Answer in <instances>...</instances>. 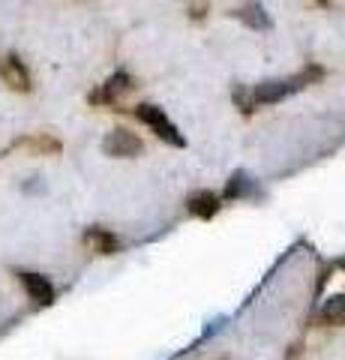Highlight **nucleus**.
I'll return each instance as SVG.
<instances>
[{"label":"nucleus","instance_id":"9b49d317","mask_svg":"<svg viewBox=\"0 0 345 360\" xmlns=\"http://www.w3.org/2000/svg\"><path fill=\"white\" fill-rule=\"evenodd\" d=\"M237 21H243L249 30H271L273 27V18L264 13V6L261 4H247V6H240L237 13H235Z\"/></svg>","mask_w":345,"mask_h":360},{"label":"nucleus","instance_id":"9d476101","mask_svg":"<svg viewBox=\"0 0 345 360\" xmlns=\"http://www.w3.org/2000/svg\"><path fill=\"white\" fill-rule=\"evenodd\" d=\"M318 324H325V328H342L345 324V291L342 295H333L321 303L318 309Z\"/></svg>","mask_w":345,"mask_h":360},{"label":"nucleus","instance_id":"423d86ee","mask_svg":"<svg viewBox=\"0 0 345 360\" xmlns=\"http://www.w3.org/2000/svg\"><path fill=\"white\" fill-rule=\"evenodd\" d=\"M99 148H103V153L111 156V160H136V156L144 153V141L136 132H129L124 127H115L111 132H105V139H103Z\"/></svg>","mask_w":345,"mask_h":360},{"label":"nucleus","instance_id":"7ed1b4c3","mask_svg":"<svg viewBox=\"0 0 345 360\" xmlns=\"http://www.w3.org/2000/svg\"><path fill=\"white\" fill-rule=\"evenodd\" d=\"M136 87H138L136 75L126 72V70H117V72H111L103 84H96L91 94H87V103L96 105V108H117Z\"/></svg>","mask_w":345,"mask_h":360},{"label":"nucleus","instance_id":"1a4fd4ad","mask_svg":"<svg viewBox=\"0 0 345 360\" xmlns=\"http://www.w3.org/2000/svg\"><path fill=\"white\" fill-rule=\"evenodd\" d=\"M186 210H189V217L207 222L222 210V195H216L214 189H198V193L186 198Z\"/></svg>","mask_w":345,"mask_h":360},{"label":"nucleus","instance_id":"f8f14e48","mask_svg":"<svg viewBox=\"0 0 345 360\" xmlns=\"http://www.w3.org/2000/svg\"><path fill=\"white\" fill-rule=\"evenodd\" d=\"M252 195H255V180H249L243 172H235L226 184L222 201H240V198H252Z\"/></svg>","mask_w":345,"mask_h":360},{"label":"nucleus","instance_id":"f257e3e1","mask_svg":"<svg viewBox=\"0 0 345 360\" xmlns=\"http://www.w3.org/2000/svg\"><path fill=\"white\" fill-rule=\"evenodd\" d=\"M325 75H327L325 66L309 63L306 70H300L288 78H267V82H259L255 87H249L247 96H237V103L243 108V115H252V111H259V108H271V105L285 103V99H292L304 87L318 84Z\"/></svg>","mask_w":345,"mask_h":360},{"label":"nucleus","instance_id":"f03ea898","mask_svg":"<svg viewBox=\"0 0 345 360\" xmlns=\"http://www.w3.org/2000/svg\"><path fill=\"white\" fill-rule=\"evenodd\" d=\"M132 117H136L141 127H148L153 135H157L160 141H165L169 148H186V135L177 129V123L165 115V111L160 105H153V103H138V105H132Z\"/></svg>","mask_w":345,"mask_h":360},{"label":"nucleus","instance_id":"6e6552de","mask_svg":"<svg viewBox=\"0 0 345 360\" xmlns=\"http://www.w3.org/2000/svg\"><path fill=\"white\" fill-rule=\"evenodd\" d=\"M13 148H21L27 156H58L63 150V141L58 139V135H51V132H33V135L18 139Z\"/></svg>","mask_w":345,"mask_h":360},{"label":"nucleus","instance_id":"39448f33","mask_svg":"<svg viewBox=\"0 0 345 360\" xmlns=\"http://www.w3.org/2000/svg\"><path fill=\"white\" fill-rule=\"evenodd\" d=\"M15 279L21 283V288H25V295L33 307L46 309L58 300V288H54L51 279L46 274H39V270H15Z\"/></svg>","mask_w":345,"mask_h":360},{"label":"nucleus","instance_id":"0eeeda50","mask_svg":"<svg viewBox=\"0 0 345 360\" xmlns=\"http://www.w3.org/2000/svg\"><path fill=\"white\" fill-rule=\"evenodd\" d=\"M82 240H84V246H87V250H91L93 255H103V258L117 255L120 250H124L120 238H117V234L111 231V229H105V225H91V229H84Z\"/></svg>","mask_w":345,"mask_h":360},{"label":"nucleus","instance_id":"20e7f679","mask_svg":"<svg viewBox=\"0 0 345 360\" xmlns=\"http://www.w3.org/2000/svg\"><path fill=\"white\" fill-rule=\"evenodd\" d=\"M0 82H4L6 90H13V94H18V96L33 94V87H37L33 84V72H30L27 60L15 51H9V54L0 58Z\"/></svg>","mask_w":345,"mask_h":360}]
</instances>
